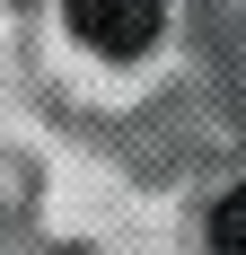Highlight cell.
Segmentation results:
<instances>
[{
	"instance_id": "obj_2",
	"label": "cell",
	"mask_w": 246,
	"mask_h": 255,
	"mask_svg": "<svg viewBox=\"0 0 246 255\" xmlns=\"http://www.w3.org/2000/svg\"><path fill=\"white\" fill-rule=\"evenodd\" d=\"M211 247H220V255H246V185L211 211Z\"/></svg>"
},
{
	"instance_id": "obj_1",
	"label": "cell",
	"mask_w": 246,
	"mask_h": 255,
	"mask_svg": "<svg viewBox=\"0 0 246 255\" xmlns=\"http://www.w3.org/2000/svg\"><path fill=\"white\" fill-rule=\"evenodd\" d=\"M71 26H79V44L132 62V53H149V35H158V0H71Z\"/></svg>"
}]
</instances>
